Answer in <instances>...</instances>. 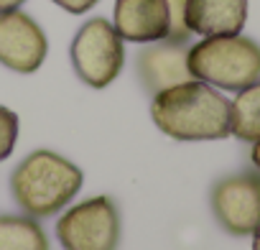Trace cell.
Masks as SVG:
<instances>
[{"instance_id":"cell-1","label":"cell","mask_w":260,"mask_h":250,"mask_svg":"<svg viewBox=\"0 0 260 250\" xmlns=\"http://www.w3.org/2000/svg\"><path fill=\"white\" fill-rule=\"evenodd\" d=\"M151 117L174 141H222L230 136V100L199 79L153 95Z\"/></svg>"},{"instance_id":"cell-2","label":"cell","mask_w":260,"mask_h":250,"mask_svg":"<svg viewBox=\"0 0 260 250\" xmlns=\"http://www.w3.org/2000/svg\"><path fill=\"white\" fill-rule=\"evenodd\" d=\"M82 184V169L54 151L28 153L11 176V192L18 207L36 220L51 217L64 209L79 194Z\"/></svg>"},{"instance_id":"cell-3","label":"cell","mask_w":260,"mask_h":250,"mask_svg":"<svg viewBox=\"0 0 260 250\" xmlns=\"http://www.w3.org/2000/svg\"><path fill=\"white\" fill-rule=\"evenodd\" d=\"M186 64L194 79L219 89L240 92L260 79V46L240 34L204 36V41L189 46Z\"/></svg>"},{"instance_id":"cell-4","label":"cell","mask_w":260,"mask_h":250,"mask_svg":"<svg viewBox=\"0 0 260 250\" xmlns=\"http://www.w3.org/2000/svg\"><path fill=\"white\" fill-rule=\"evenodd\" d=\"M69 54L77 77L94 89L112 84L125 64L122 39L115 31V26L105 18H89L77 31Z\"/></svg>"},{"instance_id":"cell-5","label":"cell","mask_w":260,"mask_h":250,"mask_svg":"<svg viewBox=\"0 0 260 250\" xmlns=\"http://www.w3.org/2000/svg\"><path fill=\"white\" fill-rule=\"evenodd\" d=\"M64 250H117L120 212L110 197H92L64 212L56 222Z\"/></svg>"},{"instance_id":"cell-6","label":"cell","mask_w":260,"mask_h":250,"mask_svg":"<svg viewBox=\"0 0 260 250\" xmlns=\"http://www.w3.org/2000/svg\"><path fill=\"white\" fill-rule=\"evenodd\" d=\"M212 212L219 227L235 237H247L260 225V174L224 176L212 186Z\"/></svg>"},{"instance_id":"cell-7","label":"cell","mask_w":260,"mask_h":250,"mask_svg":"<svg viewBox=\"0 0 260 250\" xmlns=\"http://www.w3.org/2000/svg\"><path fill=\"white\" fill-rule=\"evenodd\" d=\"M46 54V34L28 13L21 8L0 13V64L18 74H34Z\"/></svg>"},{"instance_id":"cell-8","label":"cell","mask_w":260,"mask_h":250,"mask_svg":"<svg viewBox=\"0 0 260 250\" xmlns=\"http://www.w3.org/2000/svg\"><path fill=\"white\" fill-rule=\"evenodd\" d=\"M186 56H189L186 41L161 39V41H153L151 46H146L136 61L143 87L151 95H158L169 87H176V84L194 79L189 72Z\"/></svg>"},{"instance_id":"cell-9","label":"cell","mask_w":260,"mask_h":250,"mask_svg":"<svg viewBox=\"0 0 260 250\" xmlns=\"http://www.w3.org/2000/svg\"><path fill=\"white\" fill-rule=\"evenodd\" d=\"M112 26L122 41L133 44L169 39V6L166 0H117Z\"/></svg>"},{"instance_id":"cell-10","label":"cell","mask_w":260,"mask_h":250,"mask_svg":"<svg viewBox=\"0 0 260 250\" xmlns=\"http://www.w3.org/2000/svg\"><path fill=\"white\" fill-rule=\"evenodd\" d=\"M247 0H189L186 26L199 36H232L245 28Z\"/></svg>"},{"instance_id":"cell-11","label":"cell","mask_w":260,"mask_h":250,"mask_svg":"<svg viewBox=\"0 0 260 250\" xmlns=\"http://www.w3.org/2000/svg\"><path fill=\"white\" fill-rule=\"evenodd\" d=\"M230 133L247 143L260 138V79L242 87L230 102Z\"/></svg>"},{"instance_id":"cell-12","label":"cell","mask_w":260,"mask_h":250,"mask_svg":"<svg viewBox=\"0 0 260 250\" xmlns=\"http://www.w3.org/2000/svg\"><path fill=\"white\" fill-rule=\"evenodd\" d=\"M0 250H49V237L36 217H0Z\"/></svg>"},{"instance_id":"cell-13","label":"cell","mask_w":260,"mask_h":250,"mask_svg":"<svg viewBox=\"0 0 260 250\" xmlns=\"http://www.w3.org/2000/svg\"><path fill=\"white\" fill-rule=\"evenodd\" d=\"M18 131H21L18 115L0 105V161H6L13 153L16 141H18Z\"/></svg>"},{"instance_id":"cell-14","label":"cell","mask_w":260,"mask_h":250,"mask_svg":"<svg viewBox=\"0 0 260 250\" xmlns=\"http://www.w3.org/2000/svg\"><path fill=\"white\" fill-rule=\"evenodd\" d=\"M186 3L189 0H166L169 6V39L189 41L191 31L186 26Z\"/></svg>"},{"instance_id":"cell-15","label":"cell","mask_w":260,"mask_h":250,"mask_svg":"<svg viewBox=\"0 0 260 250\" xmlns=\"http://www.w3.org/2000/svg\"><path fill=\"white\" fill-rule=\"evenodd\" d=\"M59 8H64L67 13H74V16H82L87 11H92L100 0H54Z\"/></svg>"},{"instance_id":"cell-16","label":"cell","mask_w":260,"mask_h":250,"mask_svg":"<svg viewBox=\"0 0 260 250\" xmlns=\"http://www.w3.org/2000/svg\"><path fill=\"white\" fill-rule=\"evenodd\" d=\"M26 0H0V13H8V11H18Z\"/></svg>"},{"instance_id":"cell-17","label":"cell","mask_w":260,"mask_h":250,"mask_svg":"<svg viewBox=\"0 0 260 250\" xmlns=\"http://www.w3.org/2000/svg\"><path fill=\"white\" fill-rule=\"evenodd\" d=\"M250 161H252V166H255V171L260 174V138H257V141H252V151H250Z\"/></svg>"},{"instance_id":"cell-18","label":"cell","mask_w":260,"mask_h":250,"mask_svg":"<svg viewBox=\"0 0 260 250\" xmlns=\"http://www.w3.org/2000/svg\"><path fill=\"white\" fill-rule=\"evenodd\" d=\"M252 250H260V225H257L255 232H252Z\"/></svg>"}]
</instances>
